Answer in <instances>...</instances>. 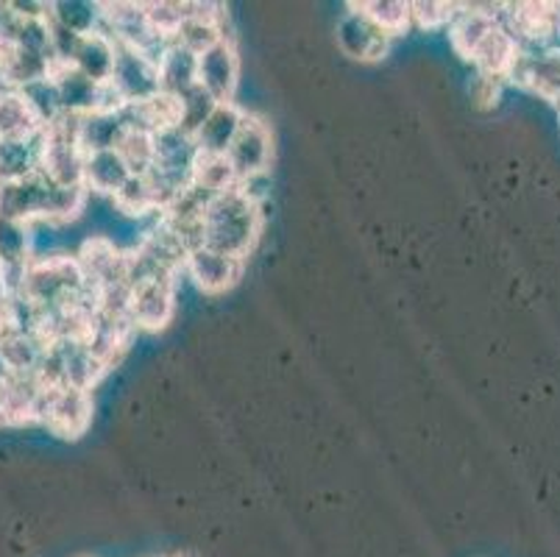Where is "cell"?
<instances>
[{
  "instance_id": "cell-1",
  "label": "cell",
  "mask_w": 560,
  "mask_h": 557,
  "mask_svg": "<svg viewBox=\"0 0 560 557\" xmlns=\"http://www.w3.org/2000/svg\"><path fill=\"white\" fill-rule=\"evenodd\" d=\"M86 187H65L43 171L20 182H0V218L23 223H65L86 207Z\"/></svg>"
},
{
  "instance_id": "cell-2",
  "label": "cell",
  "mask_w": 560,
  "mask_h": 557,
  "mask_svg": "<svg viewBox=\"0 0 560 557\" xmlns=\"http://www.w3.org/2000/svg\"><path fill=\"white\" fill-rule=\"evenodd\" d=\"M262 234V204L248 196L241 184L218 193L203 212V245L246 263Z\"/></svg>"
},
{
  "instance_id": "cell-3",
  "label": "cell",
  "mask_w": 560,
  "mask_h": 557,
  "mask_svg": "<svg viewBox=\"0 0 560 557\" xmlns=\"http://www.w3.org/2000/svg\"><path fill=\"white\" fill-rule=\"evenodd\" d=\"M226 156L232 162L237 178H241V184L254 182L259 176H268L273 160L271 126L259 115H254V112H246L241 129H237L232 146H229Z\"/></svg>"
},
{
  "instance_id": "cell-4",
  "label": "cell",
  "mask_w": 560,
  "mask_h": 557,
  "mask_svg": "<svg viewBox=\"0 0 560 557\" xmlns=\"http://www.w3.org/2000/svg\"><path fill=\"white\" fill-rule=\"evenodd\" d=\"M93 421V396L79 387H45L39 402L37 423L48 427L59 438L84 436Z\"/></svg>"
},
{
  "instance_id": "cell-5",
  "label": "cell",
  "mask_w": 560,
  "mask_h": 557,
  "mask_svg": "<svg viewBox=\"0 0 560 557\" xmlns=\"http://www.w3.org/2000/svg\"><path fill=\"white\" fill-rule=\"evenodd\" d=\"M508 84L536 92L544 101L560 104V39L538 48H518V59Z\"/></svg>"
},
{
  "instance_id": "cell-6",
  "label": "cell",
  "mask_w": 560,
  "mask_h": 557,
  "mask_svg": "<svg viewBox=\"0 0 560 557\" xmlns=\"http://www.w3.org/2000/svg\"><path fill=\"white\" fill-rule=\"evenodd\" d=\"M335 37H338V48L354 61L385 59L390 50V43H394L388 31H382L358 3H349L346 12L340 14Z\"/></svg>"
},
{
  "instance_id": "cell-7",
  "label": "cell",
  "mask_w": 560,
  "mask_h": 557,
  "mask_svg": "<svg viewBox=\"0 0 560 557\" xmlns=\"http://www.w3.org/2000/svg\"><path fill=\"white\" fill-rule=\"evenodd\" d=\"M176 288H179V279H167V276H154V279L131 285L129 315L137 332H160L171 324L176 313Z\"/></svg>"
},
{
  "instance_id": "cell-8",
  "label": "cell",
  "mask_w": 560,
  "mask_h": 557,
  "mask_svg": "<svg viewBox=\"0 0 560 557\" xmlns=\"http://www.w3.org/2000/svg\"><path fill=\"white\" fill-rule=\"evenodd\" d=\"M109 84L120 95L124 104H137V101L154 98L160 86V65L154 56L145 50L129 48V45H117L115 73H112Z\"/></svg>"
},
{
  "instance_id": "cell-9",
  "label": "cell",
  "mask_w": 560,
  "mask_h": 557,
  "mask_svg": "<svg viewBox=\"0 0 560 557\" xmlns=\"http://www.w3.org/2000/svg\"><path fill=\"white\" fill-rule=\"evenodd\" d=\"M198 84L210 92L218 104H232L241 84V56L232 37L221 39L198 56Z\"/></svg>"
},
{
  "instance_id": "cell-10",
  "label": "cell",
  "mask_w": 560,
  "mask_h": 557,
  "mask_svg": "<svg viewBox=\"0 0 560 557\" xmlns=\"http://www.w3.org/2000/svg\"><path fill=\"white\" fill-rule=\"evenodd\" d=\"M243 268H246L243 259L229 257V254L207 248V245H198V248H192V252L187 254L185 276H190L192 285H196L201 293L221 295L241 282Z\"/></svg>"
},
{
  "instance_id": "cell-11",
  "label": "cell",
  "mask_w": 560,
  "mask_h": 557,
  "mask_svg": "<svg viewBox=\"0 0 560 557\" xmlns=\"http://www.w3.org/2000/svg\"><path fill=\"white\" fill-rule=\"evenodd\" d=\"M45 129L0 137V182H20L43 171Z\"/></svg>"
},
{
  "instance_id": "cell-12",
  "label": "cell",
  "mask_w": 560,
  "mask_h": 557,
  "mask_svg": "<svg viewBox=\"0 0 560 557\" xmlns=\"http://www.w3.org/2000/svg\"><path fill=\"white\" fill-rule=\"evenodd\" d=\"M518 59V43L516 37L511 34L502 20L488 31L486 37L480 39L468 61L475 65L477 73H486V76H497V79H511V70Z\"/></svg>"
},
{
  "instance_id": "cell-13",
  "label": "cell",
  "mask_w": 560,
  "mask_h": 557,
  "mask_svg": "<svg viewBox=\"0 0 560 557\" xmlns=\"http://www.w3.org/2000/svg\"><path fill=\"white\" fill-rule=\"evenodd\" d=\"M502 20V7H488V3H460V12L450 25L452 48L468 61L471 50L480 45L488 31Z\"/></svg>"
},
{
  "instance_id": "cell-14",
  "label": "cell",
  "mask_w": 560,
  "mask_h": 557,
  "mask_svg": "<svg viewBox=\"0 0 560 557\" xmlns=\"http://www.w3.org/2000/svg\"><path fill=\"white\" fill-rule=\"evenodd\" d=\"M115 59H117V43L106 34L104 28L93 31V34H84L75 45V54L70 59L79 73H84L86 79L98 81V84H109L112 73H115Z\"/></svg>"
},
{
  "instance_id": "cell-15",
  "label": "cell",
  "mask_w": 560,
  "mask_h": 557,
  "mask_svg": "<svg viewBox=\"0 0 560 557\" xmlns=\"http://www.w3.org/2000/svg\"><path fill=\"white\" fill-rule=\"evenodd\" d=\"M131 176H135V173H131V167L126 165L124 156L117 153V148H112V151L86 153V162H84L86 193H98V196L112 198Z\"/></svg>"
},
{
  "instance_id": "cell-16",
  "label": "cell",
  "mask_w": 560,
  "mask_h": 557,
  "mask_svg": "<svg viewBox=\"0 0 560 557\" xmlns=\"http://www.w3.org/2000/svg\"><path fill=\"white\" fill-rule=\"evenodd\" d=\"M198 84V54L179 45L176 39L167 43V48L160 56V86L167 95L179 98L182 92Z\"/></svg>"
},
{
  "instance_id": "cell-17",
  "label": "cell",
  "mask_w": 560,
  "mask_h": 557,
  "mask_svg": "<svg viewBox=\"0 0 560 557\" xmlns=\"http://www.w3.org/2000/svg\"><path fill=\"white\" fill-rule=\"evenodd\" d=\"M129 131L124 112H90L79 115V142L86 153L112 151Z\"/></svg>"
},
{
  "instance_id": "cell-18",
  "label": "cell",
  "mask_w": 560,
  "mask_h": 557,
  "mask_svg": "<svg viewBox=\"0 0 560 557\" xmlns=\"http://www.w3.org/2000/svg\"><path fill=\"white\" fill-rule=\"evenodd\" d=\"M243 115H246V109H241L234 101L232 104H218L215 112H212V115L203 120L201 129H198L196 135L198 151L229 153V146H232L234 135H237V129H241Z\"/></svg>"
},
{
  "instance_id": "cell-19",
  "label": "cell",
  "mask_w": 560,
  "mask_h": 557,
  "mask_svg": "<svg viewBox=\"0 0 560 557\" xmlns=\"http://www.w3.org/2000/svg\"><path fill=\"white\" fill-rule=\"evenodd\" d=\"M117 212L129 214V218H151L162 212V201L156 187L149 176H131L120 190L112 196Z\"/></svg>"
},
{
  "instance_id": "cell-20",
  "label": "cell",
  "mask_w": 560,
  "mask_h": 557,
  "mask_svg": "<svg viewBox=\"0 0 560 557\" xmlns=\"http://www.w3.org/2000/svg\"><path fill=\"white\" fill-rule=\"evenodd\" d=\"M32 223L0 218V268H23L32 263Z\"/></svg>"
},
{
  "instance_id": "cell-21",
  "label": "cell",
  "mask_w": 560,
  "mask_h": 557,
  "mask_svg": "<svg viewBox=\"0 0 560 557\" xmlns=\"http://www.w3.org/2000/svg\"><path fill=\"white\" fill-rule=\"evenodd\" d=\"M192 184H198V187L210 193V196H218V193H226V190H232V187H237V184H241V178H237V173H234V167H232V162H229L226 153H201L198 151Z\"/></svg>"
},
{
  "instance_id": "cell-22",
  "label": "cell",
  "mask_w": 560,
  "mask_h": 557,
  "mask_svg": "<svg viewBox=\"0 0 560 557\" xmlns=\"http://www.w3.org/2000/svg\"><path fill=\"white\" fill-rule=\"evenodd\" d=\"M50 20L59 23L62 28L73 31L79 37L84 34H93L101 28V3H86V0H59V3H50Z\"/></svg>"
},
{
  "instance_id": "cell-23",
  "label": "cell",
  "mask_w": 560,
  "mask_h": 557,
  "mask_svg": "<svg viewBox=\"0 0 560 557\" xmlns=\"http://www.w3.org/2000/svg\"><path fill=\"white\" fill-rule=\"evenodd\" d=\"M18 92L23 95V101L28 104V109H32V115L37 117V123L43 126V129H45V126H50L56 117L65 115L54 76H48V79L32 81V84H25L23 90H18Z\"/></svg>"
},
{
  "instance_id": "cell-24",
  "label": "cell",
  "mask_w": 560,
  "mask_h": 557,
  "mask_svg": "<svg viewBox=\"0 0 560 557\" xmlns=\"http://www.w3.org/2000/svg\"><path fill=\"white\" fill-rule=\"evenodd\" d=\"M43 129L18 90H0V137L28 135Z\"/></svg>"
},
{
  "instance_id": "cell-25",
  "label": "cell",
  "mask_w": 560,
  "mask_h": 557,
  "mask_svg": "<svg viewBox=\"0 0 560 557\" xmlns=\"http://www.w3.org/2000/svg\"><path fill=\"white\" fill-rule=\"evenodd\" d=\"M382 31H388L390 37H399L412 25V9L407 0H369L358 3Z\"/></svg>"
},
{
  "instance_id": "cell-26",
  "label": "cell",
  "mask_w": 560,
  "mask_h": 557,
  "mask_svg": "<svg viewBox=\"0 0 560 557\" xmlns=\"http://www.w3.org/2000/svg\"><path fill=\"white\" fill-rule=\"evenodd\" d=\"M117 153L124 156L135 176H142V173L151 171L156 160V137L149 135V131L129 129L124 140L117 142Z\"/></svg>"
},
{
  "instance_id": "cell-27",
  "label": "cell",
  "mask_w": 560,
  "mask_h": 557,
  "mask_svg": "<svg viewBox=\"0 0 560 557\" xmlns=\"http://www.w3.org/2000/svg\"><path fill=\"white\" fill-rule=\"evenodd\" d=\"M179 106H182V120H179V129L187 131L190 137L198 135V129L203 126V120L215 112L218 101L212 98L210 92L203 90L201 84L190 86L187 92L179 95Z\"/></svg>"
},
{
  "instance_id": "cell-28",
  "label": "cell",
  "mask_w": 560,
  "mask_h": 557,
  "mask_svg": "<svg viewBox=\"0 0 560 557\" xmlns=\"http://www.w3.org/2000/svg\"><path fill=\"white\" fill-rule=\"evenodd\" d=\"M412 9V25L416 28L438 31L450 28L452 20L460 12V3H432V0H419V3H410Z\"/></svg>"
},
{
  "instance_id": "cell-29",
  "label": "cell",
  "mask_w": 560,
  "mask_h": 557,
  "mask_svg": "<svg viewBox=\"0 0 560 557\" xmlns=\"http://www.w3.org/2000/svg\"><path fill=\"white\" fill-rule=\"evenodd\" d=\"M508 81L497 79V76H486V73H475V81H471V98L477 101L480 109H491L497 106V101L502 98V90H505Z\"/></svg>"
},
{
  "instance_id": "cell-30",
  "label": "cell",
  "mask_w": 560,
  "mask_h": 557,
  "mask_svg": "<svg viewBox=\"0 0 560 557\" xmlns=\"http://www.w3.org/2000/svg\"><path fill=\"white\" fill-rule=\"evenodd\" d=\"M7 376L9 374L0 376V427L7 423V413H3V396H7Z\"/></svg>"
},
{
  "instance_id": "cell-31",
  "label": "cell",
  "mask_w": 560,
  "mask_h": 557,
  "mask_svg": "<svg viewBox=\"0 0 560 557\" xmlns=\"http://www.w3.org/2000/svg\"><path fill=\"white\" fill-rule=\"evenodd\" d=\"M167 557H198L196 552H176V555H167Z\"/></svg>"
}]
</instances>
